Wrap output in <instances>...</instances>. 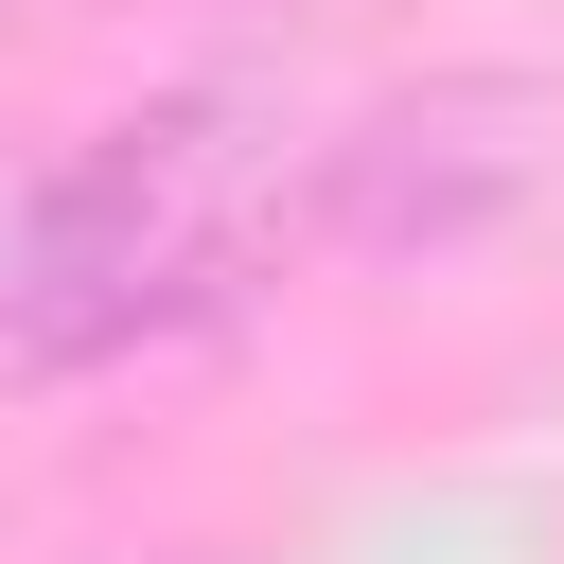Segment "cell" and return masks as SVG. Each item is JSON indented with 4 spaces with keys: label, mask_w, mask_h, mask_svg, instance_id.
<instances>
[{
    "label": "cell",
    "mask_w": 564,
    "mask_h": 564,
    "mask_svg": "<svg viewBox=\"0 0 564 564\" xmlns=\"http://www.w3.org/2000/svg\"><path fill=\"white\" fill-rule=\"evenodd\" d=\"M282 264H300V123L264 88H159L88 141H35L0 229V388L141 370L247 317Z\"/></svg>",
    "instance_id": "6da1fadb"
},
{
    "label": "cell",
    "mask_w": 564,
    "mask_h": 564,
    "mask_svg": "<svg viewBox=\"0 0 564 564\" xmlns=\"http://www.w3.org/2000/svg\"><path fill=\"white\" fill-rule=\"evenodd\" d=\"M564 176V88L423 70L352 123H300V264H458Z\"/></svg>",
    "instance_id": "7a4b0ae2"
},
{
    "label": "cell",
    "mask_w": 564,
    "mask_h": 564,
    "mask_svg": "<svg viewBox=\"0 0 564 564\" xmlns=\"http://www.w3.org/2000/svg\"><path fill=\"white\" fill-rule=\"evenodd\" d=\"M18 159H35V141H0V229H18Z\"/></svg>",
    "instance_id": "3957f363"
},
{
    "label": "cell",
    "mask_w": 564,
    "mask_h": 564,
    "mask_svg": "<svg viewBox=\"0 0 564 564\" xmlns=\"http://www.w3.org/2000/svg\"><path fill=\"white\" fill-rule=\"evenodd\" d=\"M141 564H229V546H141Z\"/></svg>",
    "instance_id": "277c9868"
}]
</instances>
